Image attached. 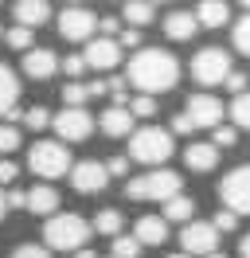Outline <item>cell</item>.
Returning a JSON list of instances; mask_svg holds the SVG:
<instances>
[{"instance_id":"obj_1","label":"cell","mask_w":250,"mask_h":258,"mask_svg":"<svg viewBox=\"0 0 250 258\" xmlns=\"http://www.w3.org/2000/svg\"><path fill=\"white\" fill-rule=\"evenodd\" d=\"M129 82L149 98L164 94V90H172V86L180 82V63L172 59L168 51L145 47V51H137V55L129 59Z\"/></svg>"},{"instance_id":"obj_2","label":"cell","mask_w":250,"mask_h":258,"mask_svg":"<svg viewBox=\"0 0 250 258\" xmlns=\"http://www.w3.org/2000/svg\"><path fill=\"white\" fill-rule=\"evenodd\" d=\"M94 235V227L82 215H51L43 227V239L51 250H86V239Z\"/></svg>"},{"instance_id":"obj_3","label":"cell","mask_w":250,"mask_h":258,"mask_svg":"<svg viewBox=\"0 0 250 258\" xmlns=\"http://www.w3.org/2000/svg\"><path fill=\"white\" fill-rule=\"evenodd\" d=\"M180 188H184V180H180V172H168V168H156V172H145V176L129 180V200H160V204H168V200H176L180 196Z\"/></svg>"},{"instance_id":"obj_4","label":"cell","mask_w":250,"mask_h":258,"mask_svg":"<svg viewBox=\"0 0 250 258\" xmlns=\"http://www.w3.org/2000/svg\"><path fill=\"white\" fill-rule=\"evenodd\" d=\"M28 164H31V172L35 176H43V184H51V180H59V176H71V153L59 145V141H35L28 153Z\"/></svg>"},{"instance_id":"obj_5","label":"cell","mask_w":250,"mask_h":258,"mask_svg":"<svg viewBox=\"0 0 250 258\" xmlns=\"http://www.w3.org/2000/svg\"><path fill=\"white\" fill-rule=\"evenodd\" d=\"M129 157L141 164H164L172 157V133L168 129H137L133 137H129Z\"/></svg>"},{"instance_id":"obj_6","label":"cell","mask_w":250,"mask_h":258,"mask_svg":"<svg viewBox=\"0 0 250 258\" xmlns=\"http://www.w3.org/2000/svg\"><path fill=\"white\" fill-rule=\"evenodd\" d=\"M192 79L200 82V86H219V82L231 79V55L219 47H203L196 51V59H192Z\"/></svg>"},{"instance_id":"obj_7","label":"cell","mask_w":250,"mask_h":258,"mask_svg":"<svg viewBox=\"0 0 250 258\" xmlns=\"http://www.w3.org/2000/svg\"><path fill=\"white\" fill-rule=\"evenodd\" d=\"M219 196H223L227 211H234V215H250V164L227 172L223 184H219Z\"/></svg>"},{"instance_id":"obj_8","label":"cell","mask_w":250,"mask_h":258,"mask_svg":"<svg viewBox=\"0 0 250 258\" xmlns=\"http://www.w3.org/2000/svg\"><path fill=\"white\" fill-rule=\"evenodd\" d=\"M98 24H102V20L94 16L90 8H82V4H67L59 12V32H62V39H71V43H86Z\"/></svg>"},{"instance_id":"obj_9","label":"cell","mask_w":250,"mask_h":258,"mask_svg":"<svg viewBox=\"0 0 250 258\" xmlns=\"http://www.w3.org/2000/svg\"><path fill=\"white\" fill-rule=\"evenodd\" d=\"M109 184V172H106V164L102 161H78L75 168H71V188L82 196H94V192H102Z\"/></svg>"},{"instance_id":"obj_10","label":"cell","mask_w":250,"mask_h":258,"mask_svg":"<svg viewBox=\"0 0 250 258\" xmlns=\"http://www.w3.org/2000/svg\"><path fill=\"white\" fill-rule=\"evenodd\" d=\"M51 125H55V133H59L62 141H86L94 133V117L86 110H59Z\"/></svg>"},{"instance_id":"obj_11","label":"cell","mask_w":250,"mask_h":258,"mask_svg":"<svg viewBox=\"0 0 250 258\" xmlns=\"http://www.w3.org/2000/svg\"><path fill=\"white\" fill-rule=\"evenodd\" d=\"M180 242H184V254H215V246H219V231L215 223H192L184 227V235H180Z\"/></svg>"},{"instance_id":"obj_12","label":"cell","mask_w":250,"mask_h":258,"mask_svg":"<svg viewBox=\"0 0 250 258\" xmlns=\"http://www.w3.org/2000/svg\"><path fill=\"white\" fill-rule=\"evenodd\" d=\"M188 117L196 121V129H219V121H223V102H219L215 94H192L188 98Z\"/></svg>"},{"instance_id":"obj_13","label":"cell","mask_w":250,"mask_h":258,"mask_svg":"<svg viewBox=\"0 0 250 258\" xmlns=\"http://www.w3.org/2000/svg\"><path fill=\"white\" fill-rule=\"evenodd\" d=\"M55 71H59V59H55V51H51V47H31V51H24V75H28V79L47 82Z\"/></svg>"},{"instance_id":"obj_14","label":"cell","mask_w":250,"mask_h":258,"mask_svg":"<svg viewBox=\"0 0 250 258\" xmlns=\"http://www.w3.org/2000/svg\"><path fill=\"white\" fill-rule=\"evenodd\" d=\"M117 63H121V43H117V39H90V43H86V67L113 71Z\"/></svg>"},{"instance_id":"obj_15","label":"cell","mask_w":250,"mask_h":258,"mask_svg":"<svg viewBox=\"0 0 250 258\" xmlns=\"http://www.w3.org/2000/svg\"><path fill=\"white\" fill-rule=\"evenodd\" d=\"M133 239L141 246H160V242L168 239V219L164 215H141L137 223H133Z\"/></svg>"},{"instance_id":"obj_16","label":"cell","mask_w":250,"mask_h":258,"mask_svg":"<svg viewBox=\"0 0 250 258\" xmlns=\"http://www.w3.org/2000/svg\"><path fill=\"white\" fill-rule=\"evenodd\" d=\"M109 90V82H67L62 86V102H67V110H82L90 98H102Z\"/></svg>"},{"instance_id":"obj_17","label":"cell","mask_w":250,"mask_h":258,"mask_svg":"<svg viewBox=\"0 0 250 258\" xmlns=\"http://www.w3.org/2000/svg\"><path fill=\"white\" fill-rule=\"evenodd\" d=\"M196 28H200L196 12H184V8H176L172 16H164V35H168V39H176V43H188V39L196 35Z\"/></svg>"},{"instance_id":"obj_18","label":"cell","mask_w":250,"mask_h":258,"mask_svg":"<svg viewBox=\"0 0 250 258\" xmlns=\"http://www.w3.org/2000/svg\"><path fill=\"white\" fill-rule=\"evenodd\" d=\"M102 133L106 137H133V113H129V106H109L102 113Z\"/></svg>"},{"instance_id":"obj_19","label":"cell","mask_w":250,"mask_h":258,"mask_svg":"<svg viewBox=\"0 0 250 258\" xmlns=\"http://www.w3.org/2000/svg\"><path fill=\"white\" fill-rule=\"evenodd\" d=\"M184 161H188V168H192V172H211V168L219 164L215 141H196V145H188Z\"/></svg>"},{"instance_id":"obj_20","label":"cell","mask_w":250,"mask_h":258,"mask_svg":"<svg viewBox=\"0 0 250 258\" xmlns=\"http://www.w3.org/2000/svg\"><path fill=\"white\" fill-rule=\"evenodd\" d=\"M12 16H16L20 28H39V24H47L51 8H47L43 0H20V4H12Z\"/></svg>"},{"instance_id":"obj_21","label":"cell","mask_w":250,"mask_h":258,"mask_svg":"<svg viewBox=\"0 0 250 258\" xmlns=\"http://www.w3.org/2000/svg\"><path fill=\"white\" fill-rule=\"evenodd\" d=\"M55 208H59V192H55L51 184H39V188L28 192V211H35V215H55Z\"/></svg>"},{"instance_id":"obj_22","label":"cell","mask_w":250,"mask_h":258,"mask_svg":"<svg viewBox=\"0 0 250 258\" xmlns=\"http://www.w3.org/2000/svg\"><path fill=\"white\" fill-rule=\"evenodd\" d=\"M20 102V82L8 67L0 63V113H12V106Z\"/></svg>"},{"instance_id":"obj_23","label":"cell","mask_w":250,"mask_h":258,"mask_svg":"<svg viewBox=\"0 0 250 258\" xmlns=\"http://www.w3.org/2000/svg\"><path fill=\"white\" fill-rule=\"evenodd\" d=\"M192 215H196V200H192V196H176V200H168V204H164V219H172V223H192Z\"/></svg>"},{"instance_id":"obj_24","label":"cell","mask_w":250,"mask_h":258,"mask_svg":"<svg viewBox=\"0 0 250 258\" xmlns=\"http://www.w3.org/2000/svg\"><path fill=\"white\" fill-rule=\"evenodd\" d=\"M227 16H231V8H227V4H219V0H207V4L196 8V20H200L203 28H223Z\"/></svg>"},{"instance_id":"obj_25","label":"cell","mask_w":250,"mask_h":258,"mask_svg":"<svg viewBox=\"0 0 250 258\" xmlns=\"http://www.w3.org/2000/svg\"><path fill=\"white\" fill-rule=\"evenodd\" d=\"M121 227H125V219H121V211H113V208H106V211H98V219H94V231L98 235H121Z\"/></svg>"},{"instance_id":"obj_26","label":"cell","mask_w":250,"mask_h":258,"mask_svg":"<svg viewBox=\"0 0 250 258\" xmlns=\"http://www.w3.org/2000/svg\"><path fill=\"white\" fill-rule=\"evenodd\" d=\"M121 16L133 24V28H145V24H153L156 16V4H125L121 8Z\"/></svg>"},{"instance_id":"obj_27","label":"cell","mask_w":250,"mask_h":258,"mask_svg":"<svg viewBox=\"0 0 250 258\" xmlns=\"http://www.w3.org/2000/svg\"><path fill=\"white\" fill-rule=\"evenodd\" d=\"M141 254V242L133 235H117L113 239V258H137Z\"/></svg>"},{"instance_id":"obj_28","label":"cell","mask_w":250,"mask_h":258,"mask_svg":"<svg viewBox=\"0 0 250 258\" xmlns=\"http://www.w3.org/2000/svg\"><path fill=\"white\" fill-rule=\"evenodd\" d=\"M47 121H55V117L47 113V106H31V110H24V125H28V129H47Z\"/></svg>"},{"instance_id":"obj_29","label":"cell","mask_w":250,"mask_h":258,"mask_svg":"<svg viewBox=\"0 0 250 258\" xmlns=\"http://www.w3.org/2000/svg\"><path fill=\"white\" fill-rule=\"evenodd\" d=\"M231 117H234V125L250 129V94H242V98L231 102Z\"/></svg>"},{"instance_id":"obj_30","label":"cell","mask_w":250,"mask_h":258,"mask_svg":"<svg viewBox=\"0 0 250 258\" xmlns=\"http://www.w3.org/2000/svg\"><path fill=\"white\" fill-rule=\"evenodd\" d=\"M4 43H8V47H31V28H20V24L8 28V32H4Z\"/></svg>"},{"instance_id":"obj_31","label":"cell","mask_w":250,"mask_h":258,"mask_svg":"<svg viewBox=\"0 0 250 258\" xmlns=\"http://www.w3.org/2000/svg\"><path fill=\"white\" fill-rule=\"evenodd\" d=\"M129 113H133V117H153V113H156V102L149 94H137L133 102H129Z\"/></svg>"},{"instance_id":"obj_32","label":"cell","mask_w":250,"mask_h":258,"mask_svg":"<svg viewBox=\"0 0 250 258\" xmlns=\"http://www.w3.org/2000/svg\"><path fill=\"white\" fill-rule=\"evenodd\" d=\"M16 149H20V129L0 125V153H16Z\"/></svg>"},{"instance_id":"obj_33","label":"cell","mask_w":250,"mask_h":258,"mask_svg":"<svg viewBox=\"0 0 250 258\" xmlns=\"http://www.w3.org/2000/svg\"><path fill=\"white\" fill-rule=\"evenodd\" d=\"M234 47L242 51V55H250V16L238 20V28H234Z\"/></svg>"},{"instance_id":"obj_34","label":"cell","mask_w":250,"mask_h":258,"mask_svg":"<svg viewBox=\"0 0 250 258\" xmlns=\"http://www.w3.org/2000/svg\"><path fill=\"white\" fill-rule=\"evenodd\" d=\"M62 71H67L71 79H78V75L86 71V55H67V59H62Z\"/></svg>"},{"instance_id":"obj_35","label":"cell","mask_w":250,"mask_h":258,"mask_svg":"<svg viewBox=\"0 0 250 258\" xmlns=\"http://www.w3.org/2000/svg\"><path fill=\"white\" fill-rule=\"evenodd\" d=\"M234 141H238V137H234L231 125H219V129H215V149H231Z\"/></svg>"},{"instance_id":"obj_36","label":"cell","mask_w":250,"mask_h":258,"mask_svg":"<svg viewBox=\"0 0 250 258\" xmlns=\"http://www.w3.org/2000/svg\"><path fill=\"white\" fill-rule=\"evenodd\" d=\"M227 90H231L234 98H242V94H246V75H242V71H234L231 79H227Z\"/></svg>"},{"instance_id":"obj_37","label":"cell","mask_w":250,"mask_h":258,"mask_svg":"<svg viewBox=\"0 0 250 258\" xmlns=\"http://www.w3.org/2000/svg\"><path fill=\"white\" fill-rule=\"evenodd\" d=\"M8 258H51V254H47L43 246H16Z\"/></svg>"},{"instance_id":"obj_38","label":"cell","mask_w":250,"mask_h":258,"mask_svg":"<svg viewBox=\"0 0 250 258\" xmlns=\"http://www.w3.org/2000/svg\"><path fill=\"white\" fill-rule=\"evenodd\" d=\"M192 129H196V121H192L188 113H176V117H172V133H192Z\"/></svg>"},{"instance_id":"obj_39","label":"cell","mask_w":250,"mask_h":258,"mask_svg":"<svg viewBox=\"0 0 250 258\" xmlns=\"http://www.w3.org/2000/svg\"><path fill=\"white\" fill-rule=\"evenodd\" d=\"M16 176H20V168L12 161H0V184H16Z\"/></svg>"},{"instance_id":"obj_40","label":"cell","mask_w":250,"mask_h":258,"mask_svg":"<svg viewBox=\"0 0 250 258\" xmlns=\"http://www.w3.org/2000/svg\"><path fill=\"white\" fill-rule=\"evenodd\" d=\"M234 223H238V215H234V211H223V215L215 219V231L219 235H223V231H234Z\"/></svg>"},{"instance_id":"obj_41","label":"cell","mask_w":250,"mask_h":258,"mask_svg":"<svg viewBox=\"0 0 250 258\" xmlns=\"http://www.w3.org/2000/svg\"><path fill=\"white\" fill-rule=\"evenodd\" d=\"M125 168H129V161H125V157H113V161L106 164V172H109V176H125Z\"/></svg>"},{"instance_id":"obj_42","label":"cell","mask_w":250,"mask_h":258,"mask_svg":"<svg viewBox=\"0 0 250 258\" xmlns=\"http://www.w3.org/2000/svg\"><path fill=\"white\" fill-rule=\"evenodd\" d=\"M8 208H28V192L12 188V192H8Z\"/></svg>"},{"instance_id":"obj_43","label":"cell","mask_w":250,"mask_h":258,"mask_svg":"<svg viewBox=\"0 0 250 258\" xmlns=\"http://www.w3.org/2000/svg\"><path fill=\"white\" fill-rule=\"evenodd\" d=\"M137 43H141V32H137V28H129V32L121 35V47H137Z\"/></svg>"},{"instance_id":"obj_44","label":"cell","mask_w":250,"mask_h":258,"mask_svg":"<svg viewBox=\"0 0 250 258\" xmlns=\"http://www.w3.org/2000/svg\"><path fill=\"white\" fill-rule=\"evenodd\" d=\"M98 28L106 32V39H113V32H117V20H113V16H106V20H102V24H98Z\"/></svg>"},{"instance_id":"obj_45","label":"cell","mask_w":250,"mask_h":258,"mask_svg":"<svg viewBox=\"0 0 250 258\" xmlns=\"http://www.w3.org/2000/svg\"><path fill=\"white\" fill-rule=\"evenodd\" d=\"M238 254L250 258V235H242V242H238Z\"/></svg>"},{"instance_id":"obj_46","label":"cell","mask_w":250,"mask_h":258,"mask_svg":"<svg viewBox=\"0 0 250 258\" xmlns=\"http://www.w3.org/2000/svg\"><path fill=\"white\" fill-rule=\"evenodd\" d=\"M4 211H8V196L0 192V219H4Z\"/></svg>"},{"instance_id":"obj_47","label":"cell","mask_w":250,"mask_h":258,"mask_svg":"<svg viewBox=\"0 0 250 258\" xmlns=\"http://www.w3.org/2000/svg\"><path fill=\"white\" fill-rule=\"evenodd\" d=\"M75 258H98V254H94V250H78Z\"/></svg>"},{"instance_id":"obj_48","label":"cell","mask_w":250,"mask_h":258,"mask_svg":"<svg viewBox=\"0 0 250 258\" xmlns=\"http://www.w3.org/2000/svg\"><path fill=\"white\" fill-rule=\"evenodd\" d=\"M207 258H227V254H219V250H215V254H207Z\"/></svg>"},{"instance_id":"obj_49","label":"cell","mask_w":250,"mask_h":258,"mask_svg":"<svg viewBox=\"0 0 250 258\" xmlns=\"http://www.w3.org/2000/svg\"><path fill=\"white\" fill-rule=\"evenodd\" d=\"M168 258H192V254H168Z\"/></svg>"},{"instance_id":"obj_50","label":"cell","mask_w":250,"mask_h":258,"mask_svg":"<svg viewBox=\"0 0 250 258\" xmlns=\"http://www.w3.org/2000/svg\"><path fill=\"white\" fill-rule=\"evenodd\" d=\"M0 35H4V32H0Z\"/></svg>"},{"instance_id":"obj_51","label":"cell","mask_w":250,"mask_h":258,"mask_svg":"<svg viewBox=\"0 0 250 258\" xmlns=\"http://www.w3.org/2000/svg\"><path fill=\"white\" fill-rule=\"evenodd\" d=\"M109 258H113V254H109Z\"/></svg>"}]
</instances>
